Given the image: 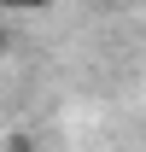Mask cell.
<instances>
[{"label":"cell","mask_w":146,"mask_h":152,"mask_svg":"<svg viewBox=\"0 0 146 152\" xmlns=\"http://www.w3.org/2000/svg\"><path fill=\"white\" fill-rule=\"evenodd\" d=\"M41 6H53V0H18V12H41Z\"/></svg>","instance_id":"1"},{"label":"cell","mask_w":146,"mask_h":152,"mask_svg":"<svg viewBox=\"0 0 146 152\" xmlns=\"http://www.w3.org/2000/svg\"><path fill=\"white\" fill-rule=\"evenodd\" d=\"M0 6H18V0H0Z\"/></svg>","instance_id":"3"},{"label":"cell","mask_w":146,"mask_h":152,"mask_svg":"<svg viewBox=\"0 0 146 152\" xmlns=\"http://www.w3.org/2000/svg\"><path fill=\"white\" fill-rule=\"evenodd\" d=\"M0 53H6V29H0Z\"/></svg>","instance_id":"2"}]
</instances>
